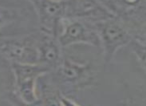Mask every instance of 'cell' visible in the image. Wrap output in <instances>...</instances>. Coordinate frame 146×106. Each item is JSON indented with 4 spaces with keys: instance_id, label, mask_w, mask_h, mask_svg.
Segmentation results:
<instances>
[{
    "instance_id": "13",
    "label": "cell",
    "mask_w": 146,
    "mask_h": 106,
    "mask_svg": "<svg viewBox=\"0 0 146 106\" xmlns=\"http://www.w3.org/2000/svg\"><path fill=\"white\" fill-rule=\"evenodd\" d=\"M59 99L62 104V106H80L79 104H77L75 101H73L72 99H70L69 97H67L66 95H64L63 93H59Z\"/></svg>"
},
{
    "instance_id": "6",
    "label": "cell",
    "mask_w": 146,
    "mask_h": 106,
    "mask_svg": "<svg viewBox=\"0 0 146 106\" xmlns=\"http://www.w3.org/2000/svg\"><path fill=\"white\" fill-rule=\"evenodd\" d=\"M38 15L41 32L58 37L61 22L66 15V0H30Z\"/></svg>"
},
{
    "instance_id": "12",
    "label": "cell",
    "mask_w": 146,
    "mask_h": 106,
    "mask_svg": "<svg viewBox=\"0 0 146 106\" xmlns=\"http://www.w3.org/2000/svg\"><path fill=\"white\" fill-rule=\"evenodd\" d=\"M43 106H62L59 99V93H43L42 97H39Z\"/></svg>"
},
{
    "instance_id": "10",
    "label": "cell",
    "mask_w": 146,
    "mask_h": 106,
    "mask_svg": "<svg viewBox=\"0 0 146 106\" xmlns=\"http://www.w3.org/2000/svg\"><path fill=\"white\" fill-rule=\"evenodd\" d=\"M17 17V12L11 8L0 6V28L5 25H8L15 21Z\"/></svg>"
},
{
    "instance_id": "4",
    "label": "cell",
    "mask_w": 146,
    "mask_h": 106,
    "mask_svg": "<svg viewBox=\"0 0 146 106\" xmlns=\"http://www.w3.org/2000/svg\"><path fill=\"white\" fill-rule=\"evenodd\" d=\"M57 38L62 48L74 44H88L94 47H101L99 35L93 23L80 19H63Z\"/></svg>"
},
{
    "instance_id": "11",
    "label": "cell",
    "mask_w": 146,
    "mask_h": 106,
    "mask_svg": "<svg viewBox=\"0 0 146 106\" xmlns=\"http://www.w3.org/2000/svg\"><path fill=\"white\" fill-rule=\"evenodd\" d=\"M7 99L8 101L12 104L13 106H43L42 101L39 98L38 101L34 102V103H26L23 100H21L18 96L16 95L15 92H9L8 95H7Z\"/></svg>"
},
{
    "instance_id": "8",
    "label": "cell",
    "mask_w": 146,
    "mask_h": 106,
    "mask_svg": "<svg viewBox=\"0 0 146 106\" xmlns=\"http://www.w3.org/2000/svg\"><path fill=\"white\" fill-rule=\"evenodd\" d=\"M61 45L58 38L47 33L41 32L37 38L38 49V63L48 67L52 71L62 61Z\"/></svg>"
},
{
    "instance_id": "2",
    "label": "cell",
    "mask_w": 146,
    "mask_h": 106,
    "mask_svg": "<svg viewBox=\"0 0 146 106\" xmlns=\"http://www.w3.org/2000/svg\"><path fill=\"white\" fill-rule=\"evenodd\" d=\"M13 75L16 95L26 103L38 101L39 96L36 92L37 79L51 72L48 67L42 64L10 63Z\"/></svg>"
},
{
    "instance_id": "1",
    "label": "cell",
    "mask_w": 146,
    "mask_h": 106,
    "mask_svg": "<svg viewBox=\"0 0 146 106\" xmlns=\"http://www.w3.org/2000/svg\"><path fill=\"white\" fill-rule=\"evenodd\" d=\"M94 26L99 35L106 64L113 60L119 49L129 45L134 39L127 27L117 18L94 23Z\"/></svg>"
},
{
    "instance_id": "7",
    "label": "cell",
    "mask_w": 146,
    "mask_h": 106,
    "mask_svg": "<svg viewBox=\"0 0 146 106\" xmlns=\"http://www.w3.org/2000/svg\"><path fill=\"white\" fill-rule=\"evenodd\" d=\"M65 18H75L90 23L116 18L99 0H66Z\"/></svg>"
},
{
    "instance_id": "5",
    "label": "cell",
    "mask_w": 146,
    "mask_h": 106,
    "mask_svg": "<svg viewBox=\"0 0 146 106\" xmlns=\"http://www.w3.org/2000/svg\"><path fill=\"white\" fill-rule=\"evenodd\" d=\"M54 77L55 82L64 89H80L92 82L93 70L90 64L79 63L65 58L54 69Z\"/></svg>"
},
{
    "instance_id": "9",
    "label": "cell",
    "mask_w": 146,
    "mask_h": 106,
    "mask_svg": "<svg viewBox=\"0 0 146 106\" xmlns=\"http://www.w3.org/2000/svg\"><path fill=\"white\" fill-rule=\"evenodd\" d=\"M129 46L137 57L140 65L146 72V44H143L141 41L134 38L129 44Z\"/></svg>"
},
{
    "instance_id": "3",
    "label": "cell",
    "mask_w": 146,
    "mask_h": 106,
    "mask_svg": "<svg viewBox=\"0 0 146 106\" xmlns=\"http://www.w3.org/2000/svg\"><path fill=\"white\" fill-rule=\"evenodd\" d=\"M37 38L34 35L0 37V55L10 63H38Z\"/></svg>"
}]
</instances>
